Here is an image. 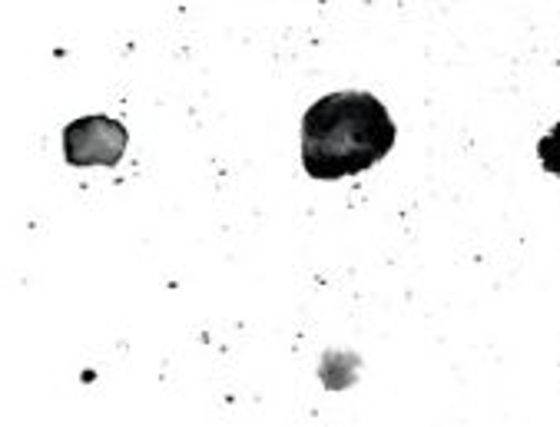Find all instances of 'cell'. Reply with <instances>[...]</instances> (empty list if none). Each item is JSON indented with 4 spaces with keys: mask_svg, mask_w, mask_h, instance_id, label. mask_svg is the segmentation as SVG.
Masks as SVG:
<instances>
[{
    "mask_svg": "<svg viewBox=\"0 0 560 427\" xmlns=\"http://www.w3.org/2000/svg\"><path fill=\"white\" fill-rule=\"evenodd\" d=\"M395 146L385 106L362 90L328 93L302 120V163L315 179H342L382 163Z\"/></svg>",
    "mask_w": 560,
    "mask_h": 427,
    "instance_id": "6da1fadb",
    "label": "cell"
},
{
    "mask_svg": "<svg viewBox=\"0 0 560 427\" xmlns=\"http://www.w3.org/2000/svg\"><path fill=\"white\" fill-rule=\"evenodd\" d=\"M127 143V130L109 117H83L63 130V153L70 166H117Z\"/></svg>",
    "mask_w": 560,
    "mask_h": 427,
    "instance_id": "7a4b0ae2",
    "label": "cell"
},
{
    "mask_svg": "<svg viewBox=\"0 0 560 427\" xmlns=\"http://www.w3.org/2000/svg\"><path fill=\"white\" fill-rule=\"evenodd\" d=\"M537 159L547 173L560 176V123L537 143Z\"/></svg>",
    "mask_w": 560,
    "mask_h": 427,
    "instance_id": "3957f363",
    "label": "cell"
}]
</instances>
